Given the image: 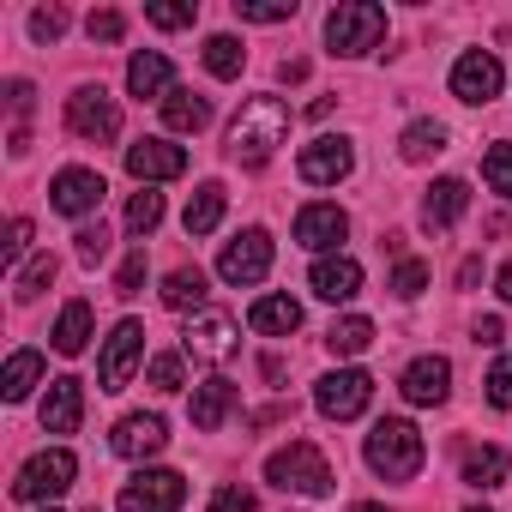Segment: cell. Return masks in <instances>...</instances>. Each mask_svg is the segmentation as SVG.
<instances>
[{"label":"cell","mask_w":512,"mask_h":512,"mask_svg":"<svg viewBox=\"0 0 512 512\" xmlns=\"http://www.w3.org/2000/svg\"><path fill=\"white\" fill-rule=\"evenodd\" d=\"M368 404H374V380H368L362 368H338V374H326V380L314 386V410L332 416V422H356Z\"/></svg>","instance_id":"obj_8"},{"label":"cell","mask_w":512,"mask_h":512,"mask_svg":"<svg viewBox=\"0 0 512 512\" xmlns=\"http://www.w3.org/2000/svg\"><path fill=\"white\" fill-rule=\"evenodd\" d=\"M380 37H386V7H374V0H338V7L326 13V43L344 61L368 55Z\"/></svg>","instance_id":"obj_4"},{"label":"cell","mask_w":512,"mask_h":512,"mask_svg":"<svg viewBox=\"0 0 512 512\" xmlns=\"http://www.w3.org/2000/svg\"><path fill=\"white\" fill-rule=\"evenodd\" d=\"M211 512H253V494L235 488V482H223V488L211 494Z\"/></svg>","instance_id":"obj_47"},{"label":"cell","mask_w":512,"mask_h":512,"mask_svg":"<svg viewBox=\"0 0 512 512\" xmlns=\"http://www.w3.org/2000/svg\"><path fill=\"white\" fill-rule=\"evenodd\" d=\"M464 482H470V488H500V482H506V452H500V446H476V452L464 458Z\"/></svg>","instance_id":"obj_33"},{"label":"cell","mask_w":512,"mask_h":512,"mask_svg":"<svg viewBox=\"0 0 512 512\" xmlns=\"http://www.w3.org/2000/svg\"><path fill=\"white\" fill-rule=\"evenodd\" d=\"M127 91H133L139 103H145V97L169 103V97H175V67H169V55H157V49L133 55V61H127Z\"/></svg>","instance_id":"obj_21"},{"label":"cell","mask_w":512,"mask_h":512,"mask_svg":"<svg viewBox=\"0 0 512 512\" xmlns=\"http://www.w3.org/2000/svg\"><path fill=\"white\" fill-rule=\"evenodd\" d=\"M278 73H284V79H290V85H302V79H308V61H284V67H278Z\"/></svg>","instance_id":"obj_52"},{"label":"cell","mask_w":512,"mask_h":512,"mask_svg":"<svg viewBox=\"0 0 512 512\" xmlns=\"http://www.w3.org/2000/svg\"><path fill=\"white\" fill-rule=\"evenodd\" d=\"M308 284H314L320 302H356L362 296V266L350 260V253H332V260H314Z\"/></svg>","instance_id":"obj_19"},{"label":"cell","mask_w":512,"mask_h":512,"mask_svg":"<svg viewBox=\"0 0 512 512\" xmlns=\"http://www.w3.org/2000/svg\"><path fill=\"white\" fill-rule=\"evenodd\" d=\"M482 181H488L500 199H512V145H488V157H482Z\"/></svg>","instance_id":"obj_37"},{"label":"cell","mask_w":512,"mask_h":512,"mask_svg":"<svg viewBox=\"0 0 512 512\" xmlns=\"http://www.w3.org/2000/svg\"><path fill=\"white\" fill-rule=\"evenodd\" d=\"M103 175L97 169H61L55 175V187H49V205L61 211V217H85V211H97L103 205Z\"/></svg>","instance_id":"obj_15"},{"label":"cell","mask_w":512,"mask_h":512,"mask_svg":"<svg viewBox=\"0 0 512 512\" xmlns=\"http://www.w3.org/2000/svg\"><path fill=\"white\" fill-rule=\"evenodd\" d=\"M223 205H229V193H223V181H205L193 199H187V235H211L217 223H223Z\"/></svg>","instance_id":"obj_25"},{"label":"cell","mask_w":512,"mask_h":512,"mask_svg":"<svg viewBox=\"0 0 512 512\" xmlns=\"http://www.w3.org/2000/svg\"><path fill=\"white\" fill-rule=\"evenodd\" d=\"M85 422V380L61 374L49 380V398H43V434H79Z\"/></svg>","instance_id":"obj_17"},{"label":"cell","mask_w":512,"mask_h":512,"mask_svg":"<svg viewBox=\"0 0 512 512\" xmlns=\"http://www.w3.org/2000/svg\"><path fill=\"white\" fill-rule=\"evenodd\" d=\"M266 272H272V235H266V229H241V235L217 253V278L235 284V290L260 284Z\"/></svg>","instance_id":"obj_6"},{"label":"cell","mask_w":512,"mask_h":512,"mask_svg":"<svg viewBox=\"0 0 512 512\" xmlns=\"http://www.w3.org/2000/svg\"><path fill=\"white\" fill-rule=\"evenodd\" d=\"M49 338H55V350H61V356H79V350L91 344V302H67Z\"/></svg>","instance_id":"obj_27"},{"label":"cell","mask_w":512,"mask_h":512,"mask_svg":"<svg viewBox=\"0 0 512 512\" xmlns=\"http://www.w3.org/2000/svg\"><path fill=\"white\" fill-rule=\"evenodd\" d=\"M350 169H356L350 139H314V145H302V157H296V175H302L308 187H338Z\"/></svg>","instance_id":"obj_13"},{"label":"cell","mask_w":512,"mask_h":512,"mask_svg":"<svg viewBox=\"0 0 512 512\" xmlns=\"http://www.w3.org/2000/svg\"><path fill=\"white\" fill-rule=\"evenodd\" d=\"M398 392H404L410 404H446V398H452V362H446V356H416V362L404 368Z\"/></svg>","instance_id":"obj_16"},{"label":"cell","mask_w":512,"mask_h":512,"mask_svg":"<svg viewBox=\"0 0 512 512\" xmlns=\"http://www.w3.org/2000/svg\"><path fill=\"white\" fill-rule=\"evenodd\" d=\"M464 205H470V187L458 181V175H446V181H434L428 187V199H422V229H452L458 217H464Z\"/></svg>","instance_id":"obj_22"},{"label":"cell","mask_w":512,"mask_h":512,"mask_svg":"<svg viewBox=\"0 0 512 512\" xmlns=\"http://www.w3.org/2000/svg\"><path fill=\"white\" fill-rule=\"evenodd\" d=\"M73 241H79V260H85V266H103V260H109V229H103V223H85Z\"/></svg>","instance_id":"obj_41"},{"label":"cell","mask_w":512,"mask_h":512,"mask_svg":"<svg viewBox=\"0 0 512 512\" xmlns=\"http://www.w3.org/2000/svg\"><path fill=\"white\" fill-rule=\"evenodd\" d=\"M500 85H506L500 55H488V49H464V55L452 61V97H458V103H494Z\"/></svg>","instance_id":"obj_12"},{"label":"cell","mask_w":512,"mask_h":512,"mask_svg":"<svg viewBox=\"0 0 512 512\" xmlns=\"http://www.w3.org/2000/svg\"><path fill=\"white\" fill-rule=\"evenodd\" d=\"M61 31H67V13H61V7H37V13H31V37H37V43H55Z\"/></svg>","instance_id":"obj_45"},{"label":"cell","mask_w":512,"mask_h":512,"mask_svg":"<svg viewBox=\"0 0 512 512\" xmlns=\"http://www.w3.org/2000/svg\"><path fill=\"white\" fill-rule=\"evenodd\" d=\"M163 127H169V133H199V127H211V103L193 97V91H175V97L163 103Z\"/></svg>","instance_id":"obj_28"},{"label":"cell","mask_w":512,"mask_h":512,"mask_svg":"<svg viewBox=\"0 0 512 512\" xmlns=\"http://www.w3.org/2000/svg\"><path fill=\"white\" fill-rule=\"evenodd\" d=\"M476 278H482V260H464L458 266V290H476Z\"/></svg>","instance_id":"obj_50"},{"label":"cell","mask_w":512,"mask_h":512,"mask_svg":"<svg viewBox=\"0 0 512 512\" xmlns=\"http://www.w3.org/2000/svg\"><path fill=\"white\" fill-rule=\"evenodd\" d=\"M241 67H247V49L235 37H205V73L211 79H241Z\"/></svg>","instance_id":"obj_31"},{"label":"cell","mask_w":512,"mask_h":512,"mask_svg":"<svg viewBox=\"0 0 512 512\" xmlns=\"http://www.w3.org/2000/svg\"><path fill=\"white\" fill-rule=\"evenodd\" d=\"M157 223H163V193H151V187L133 193L127 199V235H151Z\"/></svg>","instance_id":"obj_34"},{"label":"cell","mask_w":512,"mask_h":512,"mask_svg":"<svg viewBox=\"0 0 512 512\" xmlns=\"http://www.w3.org/2000/svg\"><path fill=\"white\" fill-rule=\"evenodd\" d=\"M37 380H43V356H37V350H13V356H7V374H0V398L19 404V398H31Z\"/></svg>","instance_id":"obj_26"},{"label":"cell","mask_w":512,"mask_h":512,"mask_svg":"<svg viewBox=\"0 0 512 512\" xmlns=\"http://www.w3.org/2000/svg\"><path fill=\"white\" fill-rule=\"evenodd\" d=\"M235 19H247V25H284V19H296V0H235Z\"/></svg>","instance_id":"obj_35"},{"label":"cell","mask_w":512,"mask_h":512,"mask_svg":"<svg viewBox=\"0 0 512 512\" xmlns=\"http://www.w3.org/2000/svg\"><path fill=\"white\" fill-rule=\"evenodd\" d=\"M235 344H241V332H235V320H229L223 308H199V314L187 320V332H181V350H187L193 362H229Z\"/></svg>","instance_id":"obj_9"},{"label":"cell","mask_w":512,"mask_h":512,"mask_svg":"<svg viewBox=\"0 0 512 512\" xmlns=\"http://www.w3.org/2000/svg\"><path fill=\"white\" fill-rule=\"evenodd\" d=\"M422 290H428V266H422V260H398V272H392V296L416 302Z\"/></svg>","instance_id":"obj_39"},{"label":"cell","mask_w":512,"mask_h":512,"mask_svg":"<svg viewBox=\"0 0 512 512\" xmlns=\"http://www.w3.org/2000/svg\"><path fill=\"white\" fill-rule=\"evenodd\" d=\"M199 302H205V272L199 266H181V272H169L163 278V308H175V314H199Z\"/></svg>","instance_id":"obj_29"},{"label":"cell","mask_w":512,"mask_h":512,"mask_svg":"<svg viewBox=\"0 0 512 512\" xmlns=\"http://www.w3.org/2000/svg\"><path fill=\"white\" fill-rule=\"evenodd\" d=\"M247 326L266 332V338H290V332L302 326V302H290V296H260V302L247 308Z\"/></svg>","instance_id":"obj_24"},{"label":"cell","mask_w":512,"mask_h":512,"mask_svg":"<svg viewBox=\"0 0 512 512\" xmlns=\"http://www.w3.org/2000/svg\"><path fill=\"white\" fill-rule=\"evenodd\" d=\"M73 476H79V458H73L67 446H49V452H37V458L19 470V482H13V500H25V506L61 500V494L73 488Z\"/></svg>","instance_id":"obj_5"},{"label":"cell","mask_w":512,"mask_h":512,"mask_svg":"<svg viewBox=\"0 0 512 512\" xmlns=\"http://www.w3.org/2000/svg\"><path fill=\"white\" fill-rule=\"evenodd\" d=\"M151 386H157V392H181V386H187V362H181L175 350L151 356Z\"/></svg>","instance_id":"obj_38"},{"label":"cell","mask_w":512,"mask_h":512,"mask_svg":"<svg viewBox=\"0 0 512 512\" xmlns=\"http://www.w3.org/2000/svg\"><path fill=\"white\" fill-rule=\"evenodd\" d=\"M139 284H145V241L121 260V272H115V296H139Z\"/></svg>","instance_id":"obj_42"},{"label":"cell","mask_w":512,"mask_h":512,"mask_svg":"<svg viewBox=\"0 0 512 512\" xmlns=\"http://www.w3.org/2000/svg\"><path fill=\"white\" fill-rule=\"evenodd\" d=\"M266 482H278L284 494H302V500H326L332 494V464L314 440H290L266 458Z\"/></svg>","instance_id":"obj_2"},{"label":"cell","mask_w":512,"mask_h":512,"mask_svg":"<svg viewBox=\"0 0 512 512\" xmlns=\"http://www.w3.org/2000/svg\"><path fill=\"white\" fill-rule=\"evenodd\" d=\"M368 344H374V320H362V314H350V320H338L326 332V350L332 356H362Z\"/></svg>","instance_id":"obj_32"},{"label":"cell","mask_w":512,"mask_h":512,"mask_svg":"<svg viewBox=\"0 0 512 512\" xmlns=\"http://www.w3.org/2000/svg\"><path fill=\"white\" fill-rule=\"evenodd\" d=\"M199 19V7H145V25H157V31H187Z\"/></svg>","instance_id":"obj_43"},{"label":"cell","mask_w":512,"mask_h":512,"mask_svg":"<svg viewBox=\"0 0 512 512\" xmlns=\"http://www.w3.org/2000/svg\"><path fill=\"white\" fill-rule=\"evenodd\" d=\"M67 127H73L79 139L103 145V139H115V133H121V109H115V97H109L103 85H85V91H73V97H67Z\"/></svg>","instance_id":"obj_10"},{"label":"cell","mask_w":512,"mask_h":512,"mask_svg":"<svg viewBox=\"0 0 512 512\" xmlns=\"http://www.w3.org/2000/svg\"><path fill=\"white\" fill-rule=\"evenodd\" d=\"M494 296H500V302H512V260L500 266V278H494Z\"/></svg>","instance_id":"obj_51"},{"label":"cell","mask_w":512,"mask_h":512,"mask_svg":"<svg viewBox=\"0 0 512 512\" xmlns=\"http://www.w3.org/2000/svg\"><path fill=\"white\" fill-rule=\"evenodd\" d=\"M470 512H488V506H470Z\"/></svg>","instance_id":"obj_54"},{"label":"cell","mask_w":512,"mask_h":512,"mask_svg":"<svg viewBox=\"0 0 512 512\" xmlns=\"http://www.w3.org/2000/svg\"><path fill=\"white\" fill-rule=\"evenodd\" d=\"M139 362H145V326H139V320H121V326L109 332L103 356H97V380H103V392H127L133 374H139Z\"/></svg>","instance_id":"obj_7"},{"label":"cell","mask_w":512,"mask_h":512,"mask_svg":"<svg viewBox=\"0 0 512 512\" xmlns=\"http://www.w3.org/2000/svg\"><path fill=\"white\" fill-rule=\"evenodd\" d=\"M500 338H506V326H500L494 314H488V320H476V344H488V350H494Z\"/></svg>","instance_id":"obj_49"},{"label":"cell","mask_w":512,"mask_h":512,"mask_svg":"<svg viewBox=\"0 0 512 512\" xmlns=\"http://www.w3.org/2000/svg\"><path fill=\"white\" fill-rule=\"evenodd\" d=\"M422 458H428V446H422V434H416L404 416L374 422V434H368V470H374V476H386V482H410V476L422 470Z\"/></svg>","instance_id":"obj_3"},{"label":"cell","mask_w":512,"mask_h":512,"mask_svg":"<svg viewBox=\"0 0 512 512\" xmlns=\"http://www.w3.org/2000/svg\"><path fill=\"white\" fill-rule=\"evenodd\" d=\"M290 139V109L284 97H247L229 121V157L247 163V169H260L278 145Z\"/></svg>","instance_id":"obj_1"},{"label":"cell","mask_w":512,"mask_h":512,"mask_svg":"<svg viewBox=\"0 0 512 512\" xmlns=\"http://www.w3.org/2000/svg\"><path fill=\"white\" fill-rule=\"evenodd\" d=\"M31 97H37V91H31L25 79H13V85H7V109H13V115H31Z\"/></svg>","instance_id":"obj_48"},{"label":"cell","mask_w":512,"mask_h":512,"mask_svg":"<svg viewBox=\"0 0 512 512\" xmlns=\"http://www.w3.org/2000/svg\"><path fill=\"white\" fill-rule=\"evenodd\" d=\"M49 278H55V253H37L25 272H13V296H19V302H31V296H43V284H49Z\"/></svg>","instance_id":"obj_36"},{"label":"cell","mask_w":512,"mask_h":512,"mask_svg":"<svg viewBox=\"0 0 512 512\" xmlns=\"http://www.w3.org/2000/svg\"><path fill=\"white\" fill-rule=\"evenodd\" d=\"M127 175L133 181H175V175H187V151L181 145H169V139H139V145H127Z\"/></svg>","instance_id":"obj_14"},{"label":"cell","mask_w":512,"mask_h":512,"mask_svg":"<svg viewBox=\"0 0 512 512\" xmlns=\"http://www.w3.org/2000/svg\"><path fill=\"white\" fill-rule=\"evenodd\" d=\"M482 386H488V404H494V410H512V356H500Z\"/></svg>","instance_id":"obj_40"},{"label":"cell","mask_w":512,"mask_h":512,"mask_svg":"<svg viewBox=\"0 0 512 512\" xmlns=\"http://www.w3.org/2000/svg\"><path fill=\"white\" fill-rule=\"evenodd\" d=\"M109 446L121 452V458H157L163 446H169V428H163V416H121L115 422V434H109Z\"/></svg>","instance_id":"obj_18"},{"label":"cell","mask_w":512,"mask_h":512,"mask_svg":"<svg viewBox=\"0 0 512 512\" xmlns=\"http://www.w3.org/2000/svg\"><path fill=\"white\" fill-rule=\"evenodd\" d=\"M350 512H386V506H374V500H362V506H350Z\"/></svg>","instance_id":"obj_53"},{"label":"cell","mask_w":512,"mask_h":512,"mask_svg":"<svg viewBox=\"0 0 512 512\" xmlns=\"http://www.w3.org/2000/svg\"><path fill=\"white\" fill-rule=\"evenodd\" d=\"M49 512H55V506H49Z\"/></svg>","instance_id":"obj_55"},{"label":"cell","mask_w":512,"mask_h":512,"mask_svg":"<svg viewBox=\"0 0 512 512\" xmlns=\"http://www.w3.org/2000/svg\"><path fill=\"white\" fill-rule=\"evenodd\" d=\"M350 235V217L338 211V205H302L296 211V241L308 247V253H326V247H338Z\"/></svg>","instance_id":"obj_20"},{"label":"cell","mask_w":512,"mask_h":512,"mask_svg":"<svg viewBox=\"0 0 512 512\" xmlns=\"http://www.w3.org/2000/svg\"><path fill=\"white\" fill-rule=\"evenodd\" d=\"M85 31H91V43H121V37H127V19L103 7V13H91V19H85Z\"/></svg>","instance_id":"obj_44"},{"label":"cell","mask_w":512,"mask_h":512,"mask_svg":"<svg viewBox=\"0 0 512 512\" xmlns=\"http://www.w3.org/2000/svg\"><path fill=\"white\" fill-rule=\"evenodd\" d=\"M398 151H404V163H428V157L446 151V127L440 121H410L404 139H398Z\"/></svg>","instance_id":"obj_30"},{"label":"cell","mask_w":512,"mask_h":512,"mask_svg":"<svg viewBox=\"0 0 512 512\" xmlns=\"http://www.w3.org/2000/svg\"><path fill=\"white\" fill-rule=\"evenodd\" d=\"M229 410H235V386H229V380L193 386V428H199V434H217V428L229 422Z\"/></svg>","instance_id":"obj_23"},{"label":"cell","mask_w":512,"mask_h":512,"mask_svg":"<svg viewBox=\"0 0 512 512\" xmlns=\"http://www.w3.org/2000/svg\"><path fill=\"white\" fill-rule=\"evenodd\" d=\"M187 500V476L181 470H139L121 488V512H181Z\"/></svg>","instance_id":"obj_11"},{"label":"cell","mask_w":512,"mask_h":512,"mask_svg":"<svg viewBox=\"0 0 512 512\" xmlns=\"http://www.w3.org/2000/svg\"><path fill=\"white\" fill-rule=\"evenodd\" d=\"M0 253H7V266H19V260H25V253H31V217H13L7 247H0Z\"/></svg>","instance_id":"obj_46"}]
</instances>
